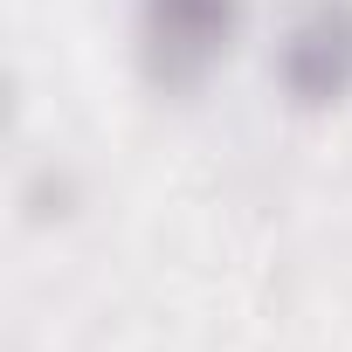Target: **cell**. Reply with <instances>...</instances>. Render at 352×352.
Masks as SVG:
<instances>
[{"label": "cell", "instance_id": "1", "mask_svg": "<svg viewBox=\"0 0 352 352\" xmlns=\"http://www.w3.org/2000/svg\"><path fill=\"white\" fill-rule=\"evenodd\" d=\"M249 0H138L131 8V56L159 97H194L242 42Z\"/></svg>", "mask_w": 352, "mask_h": 352}, {"label": "cell", "instance_id": "2", "mask_svg": "<svg viewBox=\"0 0 352 352\" xmlns=\"http://www.w3.org/2000/svg\"><path fill=\"white\" fill-rule=\"evenodd\" d=\"M276 97L304 118L352 104V0H297L270 56Z\"/></svg>", "mask_w": 352, "mask_h": 352}]
</instances>
